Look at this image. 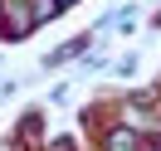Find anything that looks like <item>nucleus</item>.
I'll list each match as a JSON object with an SVG mask.
<instances>
[{
  "mask_svg": "<svg viewBox=\"0 0 161 151\" xmlns=\"http://www.w3.org/2000/svg\"><path fill=\"white\" fill-rule=\"evenodd\" d=\"M59 5H69V0H59Z\"/></svg>",
  "mask_w": 161,
  "mask_h": 151,
  "instance_id": "nucleus-1",
  "label": "nucleus"
}]
</instances>
